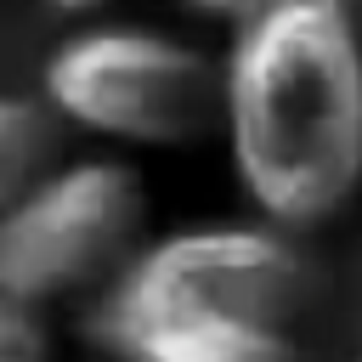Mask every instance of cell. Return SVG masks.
<instances>
[{
  "label": "cell",
  "instance_id": "cell-1",
  "mask_svg": "<svg viewBox=\"0 0 362 362\" xmlns=\"http://www.w3.org/2000/svg\"><path fill=\"white\" fill-rule=\"evenodd\" d=\"M221 136L277 232L334 221L362 187V34L345 0H277L221 57Z\"/></svg>",
  "mask_w": 362,
  "mask_h": 362
},
{
  "label": "cell",
  "instance_id": "cell-2",
  "mask_svg": "<svg viewBox=\"0 0 362 362\" xmlns=\"http://www.w3.org/2000/svg\"><path fill=\"white\" fill-rule=\"evenodd\" d=\"M305 260L277 226H181L141 243L96 305V334L119 356L187 322L288 328Z\"/></svg>",
  "mask_w": 362,
  "mask_h": 362
},
{
  "label": "cell",
  "instance_id": "cell-3",
  "mask_svg": "<svg viewBox=\"0 0 362 362\" xmlns=\"http://www.w3.org/2000/svg\"><path fill=\"white\" fill-rule=\"evenodd\" d=\"M40 90L68 124L130 147H181L221 124V62L158 28L68 34L45 57Z\"/></svg>",
  "mask_w": 362,
  "mask_h": 362
},
{
  "label": "cell",
  "instance_id": "cell-4",
  "mask_svg": "<svg viewBox=\"0 0 362 362\" xmlns=\"http://www.w3.org/2000/svg\"><path fill=\"white\" fill-rule=\"evenodd\" d=\"M147 192L119 158L40 170L0 204V294L45 305L113 277L141 238Z\"/></svg>",
  "mask_w": 362,
  "mask_h": 362
},
{
  "label": "cell",
  "instance_id": "cell-5",
  "mask_svg": "<svg viewBox=\"0 0 362 362\" xmlns=\"http://www.w3.org/2000/svg\"><path fill=\"white\" fill-rule=\"evenodd\" d=\"M288 334L260 322H187L136 345L124 362H288Z\"/></svg>",
  "mask_w": 362,
  "mask_h": 362
},
{
  "label": "cell",
  "instance_id": "cell-6",
  "mask_svg": "<svg viewBox=\"0 0 362 362\" xmlns=\"http://www.w3.org/2000/svg\"><path fill=\"white\" fill-rule=\"evenodd\" d=\"M45 147H51V136H45L40 107H34V102H17V96H0V204H6L23 181L40 175Z\"/></svg>",
  "mask_w": 362,
  "mask_h": 362
},
{
  "label": "cell",
  "instance_id": "cell-7",
  "mask_svg": "<svg viewBox=\"0 0 362 362\" xmlns=\"http://www.w3.org/2000/svg\"><path fill=\"white\" fill-rule=\"evenodd\" d=\"M0 362H51V328L40 322V305L0 294Z\"/></svg>",
  "mask_w": 362,
  "mask_h": 362
},
{
  "label": "cell",
  "instance_id": "cell-8",
  "mask_svg": "<svg viewBox=\"0 0 362 362\" xmlns=\"http://www.w3.org/2000/svg\"><path fill=\"white\" fill-rule=\"evenodd\" d=\"M198 17H215V23H226V28H243L249 17H260L266 6H277V0H187Z\"/></svg>",
  "mask_w": 362,
  "mask_h": 362
},
{
  "label": "cell",
  "instance_id": "cell-9",
  "mask_svg": "<svg viewBox=\"0 0 362 362\" xmlns=\"http://www.w3.org/2000/svg\"><path fill=\"white\" fill-rule=\"evenodd\" d=\"M51 11H68V17H90V11H102L107 0H45Z\"/></svg>",
  "mask_w": 362,
  "mask_h": 362
}]
</instances>
